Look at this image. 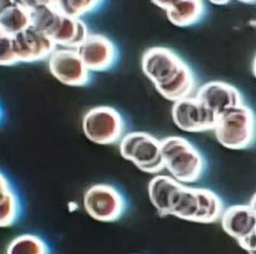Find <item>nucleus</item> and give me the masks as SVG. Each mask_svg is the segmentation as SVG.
<instances>
[{
	"mask_svg": "<svg viewBox=\"0 0 256 254\" xmlns=\"http://www.w3.org/2000/svg\"><path fill=\"white\" fill-rule=\"evenodd\" d=\"M148 197L162 216H174L180 220L213 223L221 220L224 204L209 188H192L168 176H158L148 183Z\"/></svg>",
	"mask_w": 256,
	"mask_h": 254,
	"instance_id": "1",
	"label": "nucleus"
},
{
	"mask_svg": "<svg viewBox=\"0 0 256 254\" xmlns=\"http://www.w3.org/2000/svg\"><path fill=\"white\" fill-rule=\"evenodd\" d=\"M141 66L156 90L169 102L186 100L196 90L197 80L193 70L172 48H148L142 56Z\"/></svg>",
	"mask_w": 256,
	"mask_h": 254,
	"instance_id": "2",
	"label": "nucleus"
},
{
	"mask_svg": "<svg viewBox=\"0 0 256 254\" xmlns=\"http://www.w3.org/2000/svg\"><path fill=\"white\" fill-rule=\"evenodd\" d=\"M30 10L32 26L52 39L58 46L78 50L88 37V28L81 18L64 14L55 2H25Z\"/></svg>",
	"mask_w": 256,
	"mask_h": 254,
	"instance_id": "3",
	"label": "nucleus"
},
{
	"mask_svg": "<svg viewBox=\"0 0 256 254\" xmlns=\"http://www.w3.org/2000/svg\"><path fill=\"white\" fill-rule=\"evenodd\" d=\"M162 152L165 168L174 180L190 184L202 179L207 163L204 155L188 139L180 136L164 138Z\"/></svg>",
	"mask_w": 256,
	"mask_h": 254,
	"instance_id": "4",
	"label": "nucleus"
},
{
	"mask_svg": "<svg viewBox=\"0 0 256 254\" xmlns=\"http://www.w3.org/2000/svg\"><path fill=\"white\" fill-rule=\"evenodd\" d=\"M214 136L226 149H248L256 141V114L246 104L230 110L218 118Z\"/></svg>",
	"mask_w": 256,
	"mask_h": 254,
	"instance_id": "5",
	"label": "nucleus"
},
{
	"mask_svg": "<svg viewBox=\"0 0 256 254\" xmlns=\"http://www.w3.org/2000/svg\"><path fill=\"white\" fill-rule=\"evenodd\" d=\"M122 158L132 162L141 172L158 174L165 169L162 152V140L146 132L125 134L120 141Z\"/></svg>",
	"mask_w": 256,
	"mask_h": 254,
	"instance_id": "6",
	"label": "nucleus"
},
{
	"mask_svg": "<svg viewBox=\"0 0 256 254\" xmlns=\"http://www.w3.org/2000/svg\"><path fill=\"white\" fill-rule=\"evenodd\" d=\"M84 135L97 144H113L125 136L126 124L122 114L109 106H98L90 109L83 116Z\"/></svg>",
	"mask_w": 256,
	"mask_h": 254,
	"instance_id": "7",
	"label": "nucleus"
},
{
	"mask_svg": "<svg viewBox=\"0 0 256 254\" xmlns=\"http://www.w3.org/2000/svg\"><path fill=\"white\" fill-rule=\"evenodd\" d=\"M88 214L99 222H116L126 210V200L120 190L110 184H94L83 197Z\"/></svg>",
	"mask_w": 256,
	"mask_h": 254,
	"instance_id": "8",
	"label": "nucleus"
},
{
	"mask_svg": "<svg viewBox=\"0 0 256 254\" xmlns=\"http://www.w3.org/2000/svg\"><path fill=\"white\" fill-rule=\"evenodd\" d=\"M172 116L178 128L186 132L214 130L218 121V116L196 97L174 102Z\"/></svg>",
	"mask_w": 256,
	"mask_h": 254,
	"instance_id": "9",
	"label": "nucleus"
},
{
	"mask_svg": "<svg viewBox=\"0 0 256 254\" xmlns=\"http://www.w3.org/2000/svg\"><path fill=\"white\" fill-rule=\"evenodd\" d=\"M48 69L56 79L68 86H85L92 80V72L74 48H56L48 58Z\"/></svg>",
	"mask_w": 256,
	"mask_h": 254,
	"instance_id": "10",
	"label": "nucleus"
},
{
	"mask_svg": "<svg viewBox=\"0 0 256 254\" xmlns=\"http://www.w3.org/2000/svg\"><path fill=\"white\" fill-rule=\"evenodd\" d=\"M78 52L90 72H108L120 58L114 42L102 34H90Z\"/></svg>",
	"mask_w": 256,
	"mask_h": 254,
	"instance_id": "11",
	"label": "nucleus"
},
{
	"mask_svg": "<svg viewBox=\"0 0 256 254\" xmlns=\"http://www.w3.org/2000/svg\"><path fill=\"white\" fill-rule=\"evenodd\" d=\"M12 44L18 64L50 58L51 54L58 48L52 39L32 25L16 36H12Z\"/></svg>",
	"mask_w": 256,
	"mask_h": 254,
	"instance_id": "12",
	"label": "nucleus"
},
{
	"mask_svg": "<svg viewBox=\"0 0 256 254\" xmlns=\"http://www.w3.org/2000/svg\"><path fill=\"white\" fill-rule=\"evenodd\" d=\"M195 97L218 118L244 104L240 90L232 84L223 81L204 83L197 90Z\"/></svg>",
	"mask_w": 256,
	"mask_h": 254,
	"instance_id": "13",
	"label": "nucleus"
},
{
	"mask_svg": "<svg viewBox=\"0 0 256 254\" xmlns=\"http://www.w3.org/2000/svg\"><path fill=\"white\" fill-rule=\"evenodd\" d=\"M152 2L165 10L169 22L178 27L199 23L207 11V6L200 0H153Z\"/></svg>",
	"mask_w": 256,
	"mask_h": 254,
	"instance_id": "14",
	"label": "nucleus"
},
{
	"mask_svg": "<svg viewBox=\"0 0 256 254\" xmlns=\"http://www.w3.org/2000/svg\"><path fill=\"white\" fill-rule=\"evenodd\" d=\"M224 232L239 242L256 230V216L250 204H232L221 216Z\"/></svg>",
	"mask_w": 256,
	"mask_h": 254,
	"instance_id": "15",
	"label": "nucleus"
},
{
	"mask_svg": "<svg viewBox=\"0 0 256 254\" xmlns=\"http://www.w3.org/2000/svg\"><path fill=\"white\" fill-rule=\"evenodd\" d=\"M2 2L0 34L16 36L32 25L30 10L25 2Z\"/></svg>",
	"mask_w": 256,
	"mask_h": 254,
	"instance_id": "16",
	"label": "nucleus"
},
{
	"mask_svg": "<svg viewBox=\"0 0 256 254\" xmlns=\"http://www.w3.org/2000/svg\"><path fill=\"white\" fill-rule=\"evenodd\" d=\"M20 212L18 196L9 180L2 174L0 178V226L9 228L18 221Z\"/></svg>",
	"mask_w": 256,
	"mask_h": 254,
	"instance_id": "17",
	"label": "nucleus"
},
{
	"mask_svg": "<svg viewBox=\"0 0 256 254\" xmlns=\"http://www.w3.org/2000/svg\"><path fill=\"white\" fill-rule=\"evenodd\" d=\"M6 254H50L46 242L39 236L20 235L9 244Z\"/></svg>",
	"mask_w": 256,
	"mask_h": 254,
	"instance_id": "18",
	"label": "nucleus"
},
{
	"mask_svg": "<svg viewBox=\"0 0 256 254\" xmlns=\"http://www.w3.org/2000/svg\"><path fill=\"white\" fill-rule=\"evenodd\" d=\"M55 4L60 12L68 16L80 18L85 14L95 12L102 6V2L97 0H60L55 2Z\"/></svg>",
	"mask_w": 256,
	"mask_h": 254,
	"instance_id": "19",
	"label": "nucleus"
},
{
	"mask_svg": "<svg viewBox=\"0 0 256 254\" xmlns=\"http://www.w3.org/2000/svg\"><path fill=\"white\" fill-rule=\"evenodd\" d=\"M0 64L2 66H13L18 62L13 52L12 36L0 34Z\"/></svg>",
	"mask_w": 256,
	"mask_h": 254,
	"instance_id": "20",
	"label": "nucleus"
},
{
	"mask_svg": "<svg viewBox=\"0 0 256 254\" xmlns=\"http://www.w3.org/2000/svg\"><path fill=\"white\" fill-rule=\"evenodd\" d=\"M248 204H250V207L252 208V210L254 211V214L256 216V193L253 195V197L251 198L250 202H248Z\"/></svg>",
	"mask_w": 256,
	"mask_h": 254,
	"instance_id": "21",
	"label": "nucleus"
},
{
	"mask_svg": "<svg viewBox=\"0 0 256 254\" xmlns=\"http://www.w3.org/2000/svg\"><path fill=\"white\" fill-rule=\"evenodd\" d=\"M252 70H253V74H254V76L256 78V55H255L254 60H253V66H252Z\"/></svg>",
	"mask_w": 256,
	"mask_h": 254,
	"instance_id": "22",
	"label": "nucleus"
},
{
	"mask_svg": "<svg viewBox=\"0 0 256 254\" xmlns=\"http://www.w3.org/2000/svg\"><path fill=\"white\" fill-rule=\"evenodd\" d=\"M211 4H214L221 6V4H230V2H216V0H212Z\"/></svg>",
	"mask_w": 256,
	"mask_h": 254,
	"instance_id": "23",
	"label": "nucleus"
}]
</instances>
